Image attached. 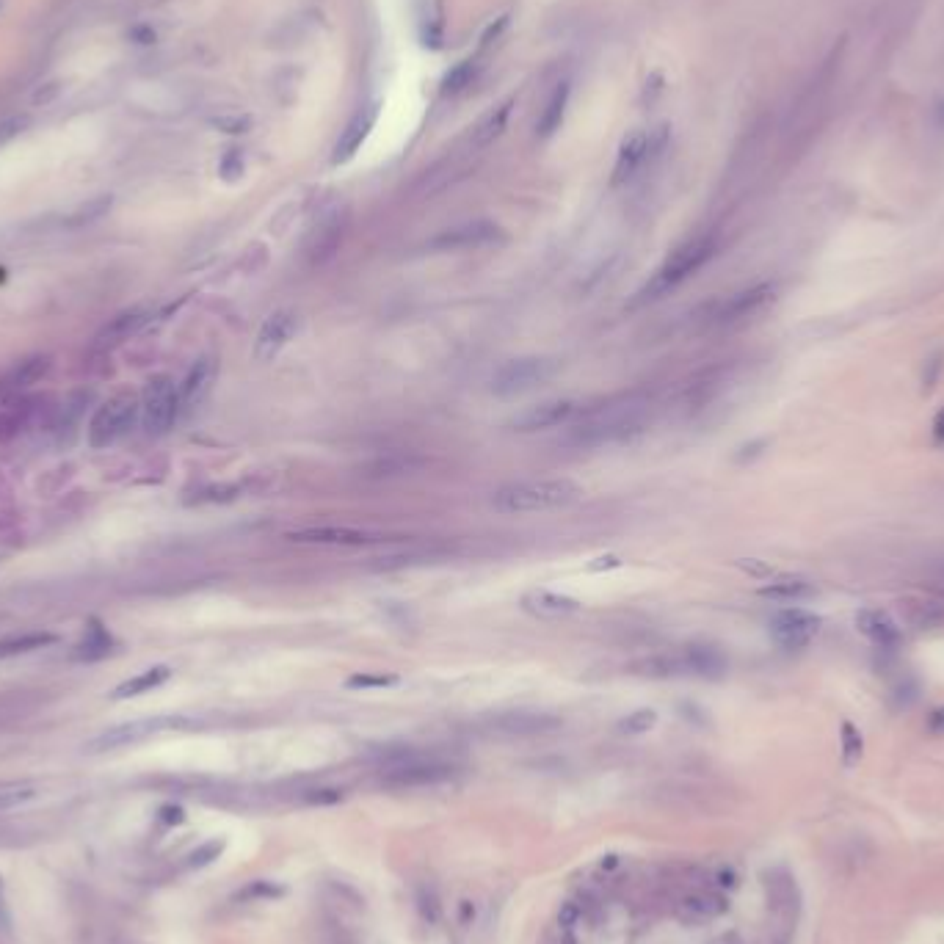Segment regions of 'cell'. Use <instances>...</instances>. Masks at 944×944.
I'll return each instance as SVG.
<instances>
[{
    "mask_svg": "<svg viewBox=\"0 0 944 944\" xmlns=\"http://www.w3.org/2000/svg\"><path fill=\"white\" fill-rule=\"evenodd\" d=\"M484 70V50H478L475 56H467L459 61L442 81V97H459L478 81V75Z\"/></svg>",
    "mask_w": 944,
    "mask_h": 944,
    "instance_id": "cb8c5ba5",
    "label": "cell"
},
{
    "mask_svg": "<svg viewBox=\"0 0 944 944\" xmlns=\"http://www.w3.org/2000/svg\"><path fill=\"white\" fill-rule=\"evenodd\" d=\"M942 370H944V351L939 348V351H933L931 357L925 359V368H922V387H925V390H933V387H936V381H939V376H942Z\"/></svg>",
    "mask_w": 944,
    "mask_h": 944,
    "instance_id": "e575fe53",
    "label": "cell"
},
{
    "mask_svg": "<svg viewBox=\"0 0 944 944\" xmlns=\"http://www.w3.org/2000/svg\"><path fill=\"white\" fill-rule=\"evenodd\" d=\"M340 798H343V793H340V790H307V793L301 795V801H304V804H312V806L337 804Z\"/></svg>",
    "mask_w": 944,
    "mask_h": 944,
    "instance_id": "f35d334b",
    "label": "cell"
},
{
    "mask_svg": "<svg viewBox=\"0 0 944 944\" xmlns=\"http://www.w3.org/2000/svg\"><path fill=\"white\" fill-rule=\"evenodd\" d=\"M417 909H420V914H423V920H426L428 925H437L439 917H442V906H439L434 887L417 889Z\"/></svg>",
    "mask_w": 944,
    "mask_h": 944,
    "instance_id": "1f68e13d",
    "label": "cell"
},
{
    "mask_svg": "<svg viewBox=\"0 0 944 944\" xmlns=\"http://www.w3.org/2000/svg\"><path fill=\"white\" fill-rule=\"evenodd\" d=\"M108 208H111V196H100V199H94L89 205H83V208L72 216V224H86V221L100 219V216L108 213Z\"/></svg>",
    "mask_w": 944,
    "mask_h": 944,
    "instance_id": "d590c367",
    "label": "cell"
},
{
    "mask_svg": "<svg viewBox=\"0 0 944 944\" xmlns=\"http://www.w3.org/2000/svg\"><path fill=\"white\" fill-rule=\"evenodd\" d=\"M820 616L804 608H784L771 619V638L787 652H801L820 633Z\"/></svg>",
    "mask_w": 944,
    "mask_h": 944,
    "instance_id": "9c48e42d",
    "label": "cell"
},
{
    "mask_svg": "<svg viewBox=\"0 0 944 944\" xmlns=\"http://www.w3.org/2000/svg\"><path fill=\"white\" fill-rule=\"evenodd\" d=\"M503 238V230L497 227L495 221H486V219H475V221H464V224H456V227H450V230L439 232L437 238L431 241V249H439V252H464V249H484V246H492Z\"/></svg>",
    "mask_w": 944,
    "mask_h": 944,
    "instance_id": "30bf717a",
    "label": "cell"
},
{
    "mask_svg": "<svg viewBox=\"0 0 944 944\" xmlns=\"http://www.w3.org/2000/svg\"><path fill=\"white\" fill-rule=\"evenodd\" d=\"M928 726H931L933 732H939V735H944V707H939V710H933V713H931V721H928Z\"/></svg>",
    "mask_w": 944,
    "mask_h": 944,
    "instance_id": "f6af8a7d",
    "label": "cell"
},
{
    "mask_svg": "<svg viewBox=\"0 0 944 944\" xmlns=\"http://www.w3.org/2000/svg\"><path fill=\"white\" fill-rule=\"evenodd\" d=\"M773 285H754V288H746L735 293L732 299H726L721 304V310H718V321L721 323H735L743 321V318H749L754 312H760L762 307H768L773 301Z\"/></svg>",
    "mask_w": 944,
    "mask_h": 944,
    "instance_id": "ac0fdd59",
    "label": "cell"
},
{
    "mask_svg": "<svg viewBox=\"0 0 944 944\" xmlns=\"http://www.w3.org/2000/svg\"><path fill=\"white\" fill-rule=\"evenodd\" d=\"M116 641L111 638V633L105 630L103 624L97 622V619H89V627H86V635H83V641L75 646V652L72 657L75 660H86V663H94V660H103L114 652Z\"/></svg>",
    "mask_w": 944,
    "mask_h": 944,
    "instance_id": "d4e9b609",
    "label": "cell"
},
{
    "mask_svg": "<svg viewBox=\"0 0 944 944\" xmlns=\"http://www.w3.org/2000/svg\"><path fill=\"white\" fill-rule=\"evenodd\" d=\"M856 630L870 644L881 646V649H895L900 644L898 624L889 619V613L878 611V608H864V611L856 613Z\"/></svg>",
    "mask_w": 944,
    "mask_h": 944,
    "instance_id": "ffe728a7",
    "label": "cell"
},
{
    "mask_svg": "<svg viewBox=\"0 0 944 944\" xmlns=\"http://www.w3.org/2000/svg\"><path fill=\"white\" fill-rule=\"evenodd\" d=\"M522 608L536 616V619H566V616H575L583 611V602H577L575 597H566L558 591H547V588H533L522 597Z\"/></svg>",
    "mask_w": 944,
    "mask_h": 944,
    "instance_id": "e0dca14e",
    "label": "cell"
},
{
    "mask_svg": "<svg viewBox=\"0 0 944 944\" xmlns=\"http://www.w3.org/2000/svg\"><path fill=\"white\" fill-rule=\"evenodd\" d=\"M572 415H575V403L572 401H561V398L558 401H542L536 406H528L517 417H511L508 428L517 431V434H536V431L564 426Z\"/></svg>",
    "mask_w": 944,
    "mask_h": 944,
    "instance_id": "4fadbf2b",
    "label": "cell"
},
{
    "mask_svg": "<svg viewBox=\"0 0 944 944\" xmlns=\"http://www.w3.org/2000/svg\"><path fill=\"white\" fill-rule=\"evenodd\" d=\"M288 542L296 544H326V547H362V544L379 542V533L362 528H337V525H321V528H299L285 533Z\"/></svg>",
    "mask_w": 944,
    "mask_h": 944,
    "instance_id": "5bb4252c",
    "label": "cell"
},
{
    "mask_svg": "<svg viewBox=\"0 0 944 944\" xmlns=\"http://www.w3.org/2000/svg\"><path fill=\"white\" fill-rule=\"evenodd\" d=\"M569 97H572L569 81L555 83L553 94L547 97V103H544V108L539 111V119H536V136H539V139H550V136H555V133L561 130Z\"/></svg>",
    "mask_w": 944,
    "mask_h": 944,
    "instance_id": "7402d4cb",
    "label": "cell"
},
{
    "mask_svg": "<svg viewBox=\"0 0 944 944\" xmlns=\"http://www.w3.org/2000/svg\"><path fill=\"white\" fill-rule=\"evenodd\" d=\"M31 798H34V790H31V787H12V790H3V793H0V812L14 809V806L25 804V801H31Z\"/></svg>",
    "mask_w": 944,
    "mask_h": 944,
    "instance_id": "8d00e7d4",
    "label": "cell"
},
{
    "mask_svg": "<svg viewBox=\"0 0 944 944\" xmlns=\"http://www.w3.org/2000/svg\"><path fill=\"white\" fill-rule=\"evenodd\" d=\"M555 373H558V362L550 357L508 359L492 373L489 390L495 392L497 398H517L547 384Z\"/></svg>",
    "mask_w": 944,
    "mask_h": 944,
    "instance_id": "8992f818",
    "label": "cell"
},
{
    "mask_svg": "<svg viewBox=\"0 0 944 944\" xmlns=\"http://www.w3.org/2000/svg\"><path fill=\"white\" fill-rule=\"evenodd\" d=\"M282 895V887H274V884H265V881H257L252 887H246L241 892V898H279Z\"/></svg>",
    "mask_w": 944,
    "mask_h": 944,
    "instance_id": "60d3db41",
    "label": "cell"
},
{
    "mask_svg": "<svg viewBox=\"0 0 944 944\" xmlns=\"http://www.w3.org/2000/svg\"><path fill=\"white\" fill-rule=\"evenodd\" d=\"M219 376V362L216 357H199L194 368L188 370V376L180 384V412H194L208 398L213 390V381Z\"/></svg>",
    "mask_w": 944,
    "mask_h": 944,
    "instance_id": "2e32d148",
    "label": "cell"
},
{
    "mask_svg": "<svg viewBox=\"0 0 944 944\" xmlns=\"http://www.w3.org/2000/svg\"><path fill=\"white\" fill-rule=\"evenodd\" d=\"M0 922L9 925V906H6V889H3V878H0Z\"/></svg>",
    "mask_w": 944,
    "mask_h": 944,
    "instance_id": "bcb514c9",
    "label": "cell"
},
{
    "mask_svg": "<svg viewBox=\"0 0 944 944\" xmlns=\"http://www.w3.org/2000/svg\"><path fill=\"white\" fill-rule=\"evenodd\" d=\"M655 724H657L655 710H635V713H630L627 718L619 721V732L630 737L646 735L649 729H655Z\"/></svg>",
    "mask_w": 944,
    "mask_h": 944,
    "instance_id": "4dcf8cb0",
    "label": "cell"
},
{
    "mask_svg": "<svg viewBox=\"0 0 944 944\" xmlns=\"http://www.w3.org/2000/svg\"><path fill=\"white\" fill-rule=\"evenodd\" d=\"M842 754H845V762L851 765V762L859 760V754H862V735H859V729L853 724H842Z\"/></svg>",
    "mask_w": 944,
    "mask_h": 944,
    "instance_id": "d6a6232c",
    "label": "cell"
},
{
    "mask_svg": "<svg viewBox=\"0 0 944 944\" xmlns=\"http://www.w3.org/2000/svg\"><path fill=\"white\" fill-rule=\"evenodd\" d=\"M221 851H224V842L210 840V842H205L202 848H196V851L188 856V862L185 864H188L191 870H199V867H205V864H210L213 859H219Z\"/></svg>",
    "mask_w": 944,
    "mask_h": 944,
    "instance_id": "836d02e7",
    "label": "cell"
},
{
    "mask_svg": "<svg viewBox=\"0 0 944 944\" xmlns=\"http://www.w3.org/2000/svg\"><path fill=\"white\" fill-rule=\"evenodd\" d=\"M726 909L724 898H718L713 892H691L680 903V914L688 920H710L715 914Z\"/></svg>",
    "mask_w": 944,
    "mask_h": 944,
    "instance_id": "4316f807",
    "label": "cell"
},
{
    "mask_svg": "<svg viewBox=\"0 0 944 944\" xmlns=\"http://www.w3.org/2000/svg\"><path fill=\"white\" fill-rule=\"evenodd\" d=\"M299 332V315L293 310H277L271 312L257 332L254 340V359L260 362H271L277 357L282 348L293 340V334Z\"/></svg>",
    "mask_w": 944,
    "mask_h": 944,
    "instance_id": "7c38bea8",
    "label": "cell"
},
{
    "mask_svg": "<svg viewBox=\"0 0 944 944\" xmlns=\"http://www.w3.org/2000/svg\"><path fill=\"white\" fill-rule=\"evenodd\" d=\"M646 406L649 403L644 398H635V395L597 406L572 428L569 442L580 445V448H602V445H619V442L638 437L649 423Z\"/></svg>",
    "mask_w": 944,
    "mask_h": 944,
    "instance_id": "6da1fadb",
    "label": "cell"
},
{
    "mask_svg": "<svg viewBox=\"0 0 944 944\" xmlns=\"http://www.w3.org/2000/svg\"><path fill=\"white\" fill-rule=\"evenodd\" d=\"M586 489L572 478H542V481H522L497 489L492 506L500 514H539L555 508L575 506Z\"/></svg>",
    "mask_w": 944,
    "mask_h": 944,
    "instance_id": "7a4b0ae2",
    "label": "cell"
},
{
    "mask_svg": "<svg viewBox=\"0 0 944 944\" xmlns=\"http://www.w3.org/2000/svg\"><path fill=\"white\" fill-rule=\"evenodd\" d=\"M740 566H743V569H749V572H754V575H771V569L762 564H746V561H740Z\"/></svg>",
    "mask_w": 944,
    "mask_h": 944,
    "instance_id": "c3c4849f",
    "label": "cell"
},
{
    "mask_svg": "<svg viewBox=\"0 0 944 944\" xmlns=\"http://www.w3.org/2000/svg\"><path fill=\"white\" fill-rule=\"evenodd\" d=\"M241 172H243L241 155H238V152H230V155L224 158V163H221V177H224V180H238Z\"/></svg>",
    "mask_w": 944,
    "mask_h": 944,
    "instance_id": "b9f144b4",
    "label": "cell"
},
{
    "mask_svg": "<svg viewBox=\"0 0 944 944\" xmlns=\"http://www.w3.org/2000/svg\"><path fill=\"white\" fill-rule=\"evenodd\" d=\"M933 442L944 445V409H939V415L933 417Z\"/></svg>",
    "mask_w": 944,
    "mask_h": 944,
    "instance_id": "ee69618b",
    "label": "cell"
},
{
    "mask_svg": "<svg viewBox=\"0 0 944 944\" xmlns=\"http://www.w3.org/2000/svg\"><path fill=\"white\" fill-rule=\"evenodd\" d=\"M180 724V718H172V715H166V718H144V721H130V724H119L114 729H108L103 735H97L89 743V751H114V749H125V746H133V743H141V740H147V737L158 735L163 729H172V726Z\"/></svg>",
    "mask_w": 944,
    "mask_h": 944,
    "instance_id": "8fae6325",
    "label": "cell"
},
{
    "mask_svg": "<svg viewBox=\"0 0 944 944\" xmlns=\"http://www.w3.org/2000/svg\"><path fill=\"white\" fill-rule=\"evenodd\" d=\"M45 370H47V357L28 359V362H23V365L14 370L12 376L3 381V384H6V390H20V387H28V384H34V381L39 379V376H42Z\"/></svg>",
    "mask_w": 944,
    "mask_h": 944,
    "instance_id": "f546056e",
    "label": "cell"
},
{
    "mask_svg": "<svg viewBox=\"0 0 944 944\" xmlns=\"http://www.w3.org/2000/svg\"><path fill=\"white\" fill-rule=\"evenodd\" d=\"M235 497H238V486L224 484V486H210V489H205L199 500H208V503H230V500H235Z\"/></svg>",
    "mask_w": 944,
    "mask_h": 944,
    "instance_id": "ab89813d",
    "label": "cell"
},
{
    "mask_svg": "<svg viewBox=\"0 0 944 944\" xmlns=\"http://www.w3.org/2000/svg\"><path fill=\"white\" fill-rule=\"evenodd\" d=\"M511 108H514V100H506V103L495 105L489 114L481 116V122L472 127V136H470L475 150H486L489 144H495V141L503 136L508 119H511Z\"/></svg>",
    "mask_w": 944,
    "mask_h": 944,
    "instance_id": "603a6c76",
    "label": "cell"
},
{
    "mask_svg": "<svg viewBox=\"0 0 944 944\" xmlns=\"http://www.w3.org/2000/svg\"><path fill=\"white\" fill-rule=\"evenodd\" d=\"M459 773L453 762L442 757H423L417 751L387 757L381 765V782L390 787H434L450 782Z\"/></svg>",
    "mask_w": 944,
    "mask_h": 944,
    "instance_id": "5b68a950",
    "label": "cell"
},
{
    "mask_svg": "<svg viewBox=\"0 0 944 944\" xmlns=\"http://www.w3.org/2000/svg\"><path fill=\"white\" fill-rule=\"evenodd\" d=\"M180 417V390L169 376H155L147 381V390L141 395V426L150 437L169 434Z\"/></svg>",
    "mask_w": 944,
    "mask_h": 944,
    "instance_id": "ba28073f",
    "label": "cell"
},
{
    "mask_svg": "<svg viewBox=\"0 0 944 944\" xmlns=\"http://www.w3.org/2000/svg\"><path fill=\"white\" fill-rule=\"evenodd\" d=\"M373 122H376V108H373V105L359 108L357 114L348 119L346 130L340 133V141H337V147H334L332 161L334 163L351 161V158L359 152V147L365 144V139H368Z\"/></svg>",
    "mask_w": 944,
    "mask_h": 944,
    "instance_id": "d6986e66",
    "label": "cell"
},
{
    "mask_svg": "<svg viewBox=\"0 0 944 944\" xmlns=\"http://www.w3.org/2000/svg\"><path fill=\"white\" fill-rule=\"evenodd\" d=\"M141 417V398L122 392L108 403H103L97 412H94L92 423H89V445L97 450L111 448L114 442L127 437L133 426L139 423Z\"/></svg>",
    "mask_w": 944,
    "mask_h": 944,
    "instance_id": "52a82bcc",
    "label": "cell"
},
{
    "mask_svg": "<svg viewBox=\"0 0 944 944\" xmlns=\"http://www.w3.org/2000/svg\"><path fill=\"white\" fill-rule=\"evenodd\" d=\"M20 127H23V122H20V119H12V122L0 125V147H3V144H6L9 139H14V136L20 133Z\"/></svg>",
    "mask_w": 944,
    "mask_h": 944,
    "instance_id": "7bdbcfd3",
    "label": "cell"
},
{
    "mask_svg": "<svg viewBox=\"0 0 944 944\" xmlns=\"http://www.w3.org/2000/svg\"><path fill=\"white\" fill-rule=\"evenodd\" d=\"M597 561H599V564H591V569H602V566H605V569H611V566L622 564V561H619L616 555H605V558H597Z\"/></svg>",
    "mask_w": 944,
    "mask_h": 944,
    "instance_id": "7dc6e473",
    "label": "cell"
},
{
    "mask_svg": "<svg viewBox=\"0 0 944 944\" xmlns=\"http://www.w3.org/2000/svg\"><path fill=\"white\" fill-rule=\"evenodd\" d=\"M671 141L668 125L652 127V130H635L619 147L616 163H613V188H622L638 180L646 169H652L657 161H663Z\"/></svg>",
    "mask_w": 944,
    "mask_h": 944,
    "instance_id": "277c9868",
    "label": "cell"
},
{
    "mask_svg": "<svg viewBox=\"0 0 944 944\" xmlns=\"http://www.w3.org/2000/svg\"><path fill=\"white\" fill-rule=\"evenodd\" d=\"M715 254V238L713 235H699V238H691L688 243H682L677 246L674 252L668 254V260L660 268H657V274L649 282H646L644 288L638 290V299L635 304H644V301H655L660 296H666L668 290H674L677 285H682L685 279L693 277L704 263H710V257Z\"/></svg>",
    "mask_w": 944,
    "mask_h": 944,
    "instance_id": "3957f363",
    "label": "cell"
},
{
    "mask_svg": "<svg viewBox=\"0 0 944 944\" xmlns=\"http://www.w3.org/2000/svg\"><path fill=\"white\" fill-rule=\"evenodd\" d=\"M395 682H398V677H387V674H357L348 680V685L351 688H387Z\"/></svg>",
    "mask_w": 944,
    "mask_h": 944,
    "instance_id": "74e56055",
    "label": "cell"
},
{
    "mask_svg": "<svg viewBox=\"0 0 944 944\" xmlns=\"http://www.w3.org/2000/svg\"><path fill=\"white\" fill-rule=\"evenodd\" d=\"M50 644H56V635L53 633L14 635V638H3V641H0V657L28 655V652H34V649H42V646Z\"/></svg>",
    "mask_w": 944,
    "mask_h": 944,
    "instance_id": "83f0119b",
    "label": "cell"
},
{
    "mask_svg": "<svg viewBox=\"0 0 944 944\" xmlns=\"http://www.w3.org/2000/svg\"><path fill=\"white\" fill-rule=\"evenodd\" d=\"M343 227H346V219L340 213H334L326 221H321V227H315L310 243H307V257H310L312 265H321L323 260H329L337 252V246L343 241Z\"/></svg>",
    "mask_w": 944,
    "mask_h": 944,
    "instance_id": "44dd1931",
    "label": "cell"
},
{
    "mask_svg": "<svg viewBox=\"0 0 944 944\" xmlns=\"http://www.w3.org/2000/svg\"><path fill=\"white\" fill-rule=\"evenodd\" d=\"M169 677H172V668L169 666H152L147 668V671L136 674V677L122 682V685L111 693V699H133V696H141V693H150L155 691V688H161Z\"/></svg>",
    "mask_w": 944,
    "mask_h": 944,
    "instance_id": "484cf974",
    "label": "cell"
},
{
    "mask_svg": "<svg viewBox=\"0 0 944 944\" xmlns=\"http://www.w3.org/2000/svg\"><path fill=\"white\" fill-rule=\"evenodd\" d=\"M492 729L500 735L508 737H533V735H547L555 732L561 726V718L550 713H533V710H511V713L495 715Z\"/></svg>",
    "mask_w": 944,
    "mask_h": 944,
    "instance_id": "9a60e30c",
    "label": "cell"
},
{
    "mask_svg": "<svg viewBox=\"0 0 944 944\" xmlns=\"http://www.w3.org/2000/svg\"><path fill=\"white\" fill-rule=\"evenodd\" d=\"M815 588L812 583H806L801 577H787V580H776L771 586H762L760 594L762 597H773V599H801L809 597Z\"/></svg>",
    "mask_w": 944,
    "mask_h": 944,
    "instance_id": "f1b7e54d",
    "label": "cell"
}]
</instances>
